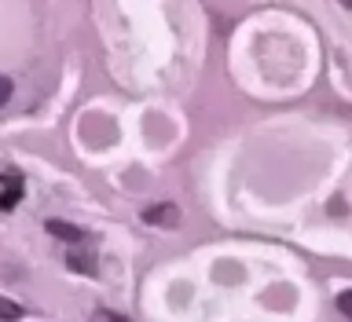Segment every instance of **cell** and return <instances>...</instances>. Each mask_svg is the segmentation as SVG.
Segmentation results:
<instances>
[{"instance_id":"6da1fadb","label":"cell","mask_w":352,"mask_h":322,"mask_svg":"<svg viewBox=\"0 0 352 322\" xmlns=\"http://www.w3.org/2000/svg\"><path fill=\"white\" fill-rule=\"evenodd\" d=\"M22 202V176H0V209H15Z\"/></svg>"},{"instance_id":"7a4b0ae2","label":"cell","mask_w":352,"mask_h":322,"mask_svg":"<svg viewBox=\"0 0 352 322\" xmlns=\"http://www.w3.org/2000/svg\"><path fill=\"white\" fill-rule=\"evenodd\" d=\"M143 220H147V224H154V227H173L176 220H180V209L176 205H151V209H143Z\"/></svg>"},{"instance_id":"3957f363","label":"cell","mask_w":352,"mask_h":322,"mask_svg":"<svg viewBox=\"0 0 352 322\" xmlns=\"http://www.w3.org/2000/svg\"><path fill=\"white\" fill-rule=\"evenodd\" d=\"M66 264H70L74 271H81V275H96V271H99L96 257H92V253H81V249H70V253H66Z\"/></svg>"},{"instance_id":"277c9868","label":"cell","mask_w":352,"mask_h":322,"mask_svg":"<svg viewBox=\"0 0 352 322\" xmlns=\"http://www.w3.org/2000/svg\"><path fill=\"white\" fill-rule=\"evenodd\" d=\"M44 227H48V235L63 238V242H85V231L74 227V224H63V220H48Z\"/></svg>"},{"instance_id":"5b68a950","label":"cell","mask_w":352,"mask_h":322,"mask_svg":"<svg viewBox=\"0 0 352 322\" xmlns=\"http://www.w3.org/2000/svg\"><path fill=\"white\" fill-rule=\"evenodd\" d=\"M15 319H22V308L8 297H0V322H15Z\"/></svg>"},{"instance_id":"8992f818","label":"cell","mask_w":352,"mask_h":322,"mask_svg":"<svg viewBox=\"0 0 352 322\" xmlns=\"http://www.w3.org/2000/svg\"><path fill=\"white\" fill-rule=\"evenodd\" d=\"M92 322H129V319L118 315V312H107V308H99V312L92 315Z\"/></svg>"},{"instance_id":"52a82bcc","label":"cell","mask_w":352,"mask_h":322,"mask_svg":"<svg viewBox=\"0 0 352 322\" xmlns=\"http://www.w3.org/2000/svg\"><path fill=\"white\" fill-rule=\"evenodd\" d=\"M338 308H341V315H345V319H352V290L338 293Z\"/></svg>"},{"instance_id":"ba28073f","label":"cell","mask_w":352,"mask_h":322,"mask_svg":"<svg viewBox=\"0 0 352 322\" xmlns=\"http://www.w3.org/2000/svg\"><path fill=\"white\" fill-rule=\"evenodd\" d=\"M8 99H11V81H8L4 73H0V106H4Z\"/></svg>"}]
</instances>
